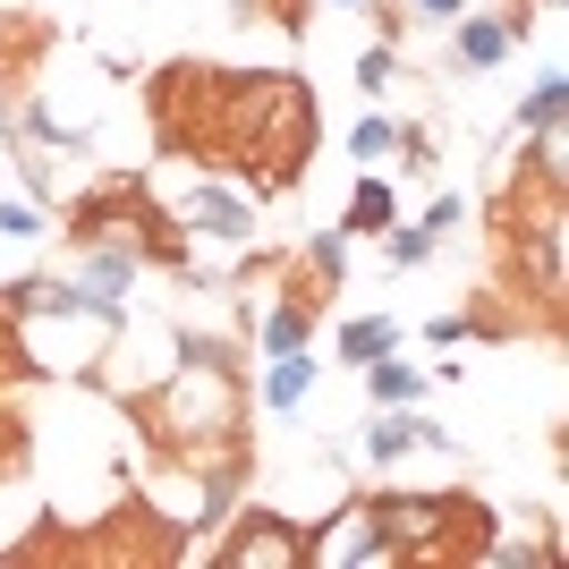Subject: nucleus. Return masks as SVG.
Here are the masks:
<instances>
[{"label": "nucleus", "mask_w": 569, "mask_h": 569, "mask_svg": "<svg viewBox=\"0 0 569 569\" xmlns=\"http://www.w3.org/2000/svg\"><path fill=\"white\" fill-rule=\"evenodd\" d=\"M230 536L238 545L213 552V561H230V569H307V536H298L289 519H272V510H247Z\"/></svg>", "instance_id": "20e7f679"}, {"label": "nucleus", "mask_w": 569, "mask_h": 569, "mask_svg": "<svg viewBox=\"0 0 569 569\" xmlns=\"http://www.w3.org/2000/svg\"><path fill=\"white\" fill-rule=\"evenodd\" d=\"M561 119H569V77H561V60H552V69L536 77V86H527V102H519V128H527V137H552Z\"/></svg>", "instance_id": "9b49d317"}, {"label": "nucleus", "mask_w": 569, "mask_h": 569, "mask_svg": "<svg viewBox=\"0 0 569 569\" xmlns=\"http://www.w3.org/2000/svg\"><path fill=\"white\" fill-rule=\"evenodd\" d=\"M391 349H400V323H391V315H349L340 340H332L340 366H375V357H391Z\"/></svg>", "instance_id": "1a4fd4ad"}, {"label": "nucleus", "mask_w": 569, "mask_h": 569, "mask_svg": "<svg viewBox=\"0 0 569 569\" xmlns=\"http://www.w3.org/2000/svg\"><path fill=\"white\" fill-rule=\"evenodd\" d=\"M256 9H272V18H281V26H298V18H307L298 0H256Z\"/></svg>", "instance_id": "4be33fe9"}, {"label": "nucleus", "mask_w": 569, "mask_h": 569, "mask_svg": "<svg viewBox=\"0 0 569 569\" xmlns=\"http://www.w3.org/2000/svg\"><path fill=\"white\" fill-rule=\"evenodd\" d=\"M43 230H51L43 204H0V238H43Z\"/></svg>", "instance_id": "f3484780"}, {"label": "nucleus", "mask_w": 569, "mask_h": 569, "mask_svg": "<svg viewBox=\"0 0 569 569\" xmlns=\"http://www.w3.org/2000/svg\"><path fill=\"white\" fill-rule=\"evenodd\" d=\"M307 86L298 77H213V94H204V153H221V162H247L263 179V188H289L298 179V162H307Z\"/></svg>", "instance_id": "f257e3e1"}, {"label": "nucleus", "mask_w": 569, "mask_h": 569, "mask_svg": "<svg viewBox=\"0 0 569 569\" xmlns=\"http://www.w3.org/2000/svg\"><path fill=\"white\" fill-rule=\"evenodd\" d=\"M391 77H400V69H391V51H357V86H366V94H391Z\"/></svg>", "instance_id": "a211bd4d"}, {"label": "nucleus", "mask_w": 569, "mask_h": 569, "mask_svg": "<svg viewBox=\"0 0 569 569\" xmlns=\"http://www.w3.org/2000/svg\"><path fill=\"white\" fill-rule=\"evenodd\" d=\"M468 9H476V0H468Z\"/></svg>", "instance_id": "393cba45"}, {"label": "nucleus", "mask_w": 569, "mask_h": 569, "mask_svg": "<svg viewBox=\"0 0 569 569\" xmlns=\"http://www.w3.org/2000/svg\"><path fill=\"white\" fill-rule=\"evenodd\" d=\"M323 9H366V0H323Z\"/></svg>", "instance_id": "5701e85b"}, {"label": "nucleus", "mask_w": 569, "mask_h": 569, "mask_svg": "<svg viewBox=\"0 0 569 569\" xmlns=\"http://www.w3.org/2000/svg\"><path fill=\"white\" fill-rule=\"evenodd\" d=\"M459 221H468V196H459V188H442V196H433V213H426V230L442 238V230H459Z\"/></svg>", "instance_id": "6ab92c4d"}, {"label": "nucleus", "mask_w": 569, "mask_h": 569, "mask_svg": "<svg viewBox=\"0 0 569 569\" xmlns=\"http://www.w3.org/2000/svg\"><path fill=\"white\" fill-rule=\"evenodd\" d=\"M366 391H375L382 408H417V400H426V375H417V366H400V349H391V357H375V366H366Z\"/></svg>", "instance_id": "f8f14e48"}, {"label": "nucleus", "mask_w": 569, "mask_h": 569, "mask_svg": "<svg viewBox=\"0 0 569 569\" xmlns=\"http://www.w3.org/2000/svg\"><path fill=\"white\" fill-rule=\"evenodd\" d=\"M247 332H256V349H263V357L307 349V340H315V289H281V298H272V307H263Z\"/></svg>", "instance_id": "0eeeda50"}, {"label": "nucleus", "mask_w": 569, "mask_h": 569, "mask_svg": "<svg viewBox=\"0 0 569 569\" xmlns=\"http://www.w3.org/2000/svg\"><path fill=\"white\" fill-rule=\"evenodd\" d=\"M382 221H400V188H391V179H357V188H349V221H340V230L375 238Z\"/></svg>", "instance_id": "ddd939ff"}, {"label": "nucleus", "mask_w": 569, "mask_h": 569, "mask_svg": "<svg viewBox=\"0 0 569 569\" xmlns=\"http://www.w3.org/2000/svg\"><path fill=\"white\" fill-rule=\"evenodd\" d=\"M375 527L391 561H476V545H485V510L459 493H391L375 501Z\"/></svg>", "instance_id": "7ed1b4c3"}, {"label": "nucleus", "mask_w": 569, "mask_h": 569, "mask_svg": "<svg viewBox=\"0 0 569 569\" xmlns=\"http://www.w3.org/2000/svg\"><path fill=\"white\" fill-rule=\"evenodd\" d=\"M315 391V357L307 349H289V357H263V408L272 417H289V408Z\"/></svg>", "instance_id": "9d476101"}, {"label": "nucleus", "mask_w": 569, "mask_h": 569, "mask_svg": "<svg viewBox=\"0 0 569 569\" xmlns=\"http://www.w3.org/2000/svg\"><path fill=\"white\" fill-rule=\"evenodd\" d=\"M137 426L153 433L170 459H204V451L247 442V391H238L230 349H221V340L179 332V357H170V375L144 391Z\"/></svg>", "instance_id": "f03ea898"}, {"label": "nucleus", "mask_w": 569, "mask_h": 569, "mask_svg": "<svg viewBox=\"0 0 569 569\" xmlns=\"http://www.w3.org/2000/svg\"><path fill=\"white\" fill-rule=\"evenodd\" d=\"M408 9H417V18H442V26H451L459 9H468V0H408Z\"/></svg>", "instance_id": "412c9836"}, {"label": "nucleus", "mask_w": 569, "mask_h": 569, "mask_svg": "<svg viewBox=\"0 0 569 569\" xmlns=\"http://www.w3.org/2000/svg\"><path fill=\"white\" fill-rule=\"evenodd\" d=\"M349 281V230H315L307 238V289L323 298V289Z\"/></svg>", "instance_id": "4468645a"}, {"label": "nucleus", "mask_w": 569, "mask_h": 569, "mask_svg": "<svg viewBox=\"0 0 569 569\" xmlns=\"http://www.w3.org/2000/svg\"><path fill=\"white\" fill-rule=\"evenodd\" d=\"M382 263H391V272H417V263H433V230L426 221H382Z\"/></svg>", "instance_id": "2eb2a0df"}, {"label": "nucleus", "mask_w": 569, "mask_h": 569, "mask_svg": "<svg viewBox=\"0 0 569 569\" xmlns=\"http://www.w3.org/2000/svg\"><path fill=\"white\" fill-rule=\"evenodd\" d=\"M69 281L86 289L102 315H128V298H137V256L111 247V238H77V272Z\"/></svg>", "instance_id": "39448f33"}, {"label": "nucleus", "mask_w": 569, "mask_h": 569, "mask_svg": "<svg viewBox=\"0 0 569 569\" xmlns=\"http://www.w3.org/2000/svg\"><path fill=\"white\" fill-rule=\"evenodd\" d=\"M170 213L188 221V230H204V238H256V204L238 188H213V179H196L188 196H162Z\"/></svg>", "instance_id": "423d86ee"}, {"label": "nucleus", "mask_w": 569, "mask_h": 569, "mask_svg": "<svg viewBox=\"0 0 569 569\" xmlns=\"http://www.w3.org/2000/svg\"><path fill=\"white\" fill-rule=\"evenodd\" d=\"M468 332H476L468 315H433V323H426V340H433V349H459V340H468Z\"/></svg>", "instance_id": "aec40b11"}, {"label": "nucleus", "mask_w": 569, "mask_h": 569, "mask_svg": "<svg viewBox=\"0 0 569 569\" xmlns=\"http://www.w3.org/2000/svg\"><path fill=\"white\" fill-rule=\"evenodd\" d=\"M536 9H561V0H536Z\"/></svg>", "instance_id": "b1692460"}, {"label": "nucleus", "mask_w": 569, "mask_h": 569, "mask_svg": "<svg viewBox=\"0 0 569 569\" xmlns=\"http://www.w3.org/2000/svg\"><path fill=\"white\" fill-rule=\"evenodd\" d=\"M349 153H357V162H391V153H400V119H357V128H349Z\"/></svg>", "instance_id": "dca6fc26"}, {"label": "nucleus", "mask_w": 569, "mask_h": 569, "mask_svg": "<svg viewBox=\"0 0 569 569\" xmlns=\"http://www.w3.org/2000/svg\"><path fill=\"white\" fill-rule=\"evenodd\" d=\"M501 51H510V26L501 18H476V9L451 18V60L459 69H501Z\"/></svg>", "instance_id": "6e6552de"}]
</instances>
